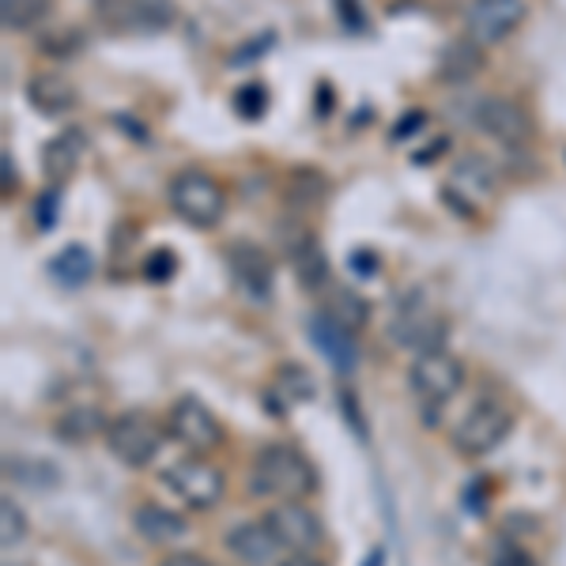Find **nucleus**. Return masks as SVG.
I'll return each mask as SVG.
<instances>
[{
  "mask_svg": "<svg viewBox=\"0 0 566 566\" xmlns=\"http://www.w3.org/2000/svg\"><path fill=\"white\" fill-rule=\"evenodd\" d=\"M317 488L314 464L295 446H264L250 464V495L258 499H303Z\"/></svg>",
  "mask_w": 566,
  "mask_h": 566,
  "instance_id": "obj_1",
  "label": "nucleus"
},
{
  "mask_svg": "<svg viewBox=\"0 0 566 566\" xmlns=\"http://www.w3.org/2000/svg\"><path fill=\"white\" fill-rule=\"evenodd\" d=\"M389 336L397 348L405 352H438L446 340V317L438 314V306L427 298V291H412V295L400 298L397 314L389 322Z\"/></svg>",
  "mask_w": 566,
  "mask_h": 566,
  "instance_id": "obj_2",
  "label": "nucleus"
},
{
  "mask_svg": "<svg viewBox=\"0 0 566 566\" xmlns=\"http://www.w3.org/2000/svg\"><path fill=\"white\" fill-rule=\"evenodd\" d=\"M170 208H175L189 227L212 231L219 219H223L227 193L208 170L189 167V170H178L175 181H170Z\"/></svg>",
  "mask_w": 566,
  "mask_h": 566,
  "instance_id": "obj_3",
  "label": "nucleus"
},
{
  "mask_svg": "<svg viewBox=\"0 0 566 566\" xmlns=\"http://www.w3.org/2000/svg\"><path fill=\"white\" fill-rule=\"evenodd\" d=\"M510 431H514V412L502 400H480L458 423L453 446H458L464 458H483V453L499 450Z\"/></svg>",
  "mask_w": 566,
  "mask_h": 566,
  "instance_id": "obj_4",
  "label": "nucleus"
},
{
  "mask_svg": "<svg viewBox=\"0 0 566 566\" xmlns=\"http://www.w3.org/2000/svg\"><path fill=\"white\" fill-rule=\"evenodd\" d=\"M106 446L122 464H129V469H144V464H151L155 453H159L163 427L155 423L148 412H122L117 419H109Z\"/></svg>",
  "mask_w": 566,
  "mask_h": 566,
  "instance_id": "obj_5",
  "label": "nucleus"
},
{
  "mask_svg": "<svg viewBox=\"0 0 566 566\" xmlns=\"http://www.w3.org/2000/svg\"><path fill=\"white\" fill-rule=\"evenodd\" d=\"M408 381H412V392L423 405H446V400L464 386V367L458 355H450L446 348L423 352V355H416L412 370H408Z\"/></svg>",
  "mask_w": 566,
  "mask_h": 566,
  "instance_id": "obj_6",
  "label": "nucleus"
},
{
  "mask_svg": "<svg viewBox=\"0 0 566 566\" xmlns=\"http://www.w3.org/2000/svg\"><path fill=\"white\" fill-rule=\"evenodd\" d=\"M528 15V4L525 0H472L464 8V31L476 45H499L506 42L517 27L525 23Z\"/></svg>",
  "mask_w": 566,
  "mask_h": 566,
  "instance_id": "obj_7",
  "label": "nucleus"
},
{
  "mask_svg": "<svg viewBox=\"0 0 566 566\" xmlns=\"http://www.w3.org/2000/svg\"><path fill=\"white\" fill-rule=\"evenodd\" d=\"M163 483H167L189 510H212L216 502L223 499V488H227L223 472L200 458H186V461L170 464Z\"/></svg>",
  "mask_w": 566,
  "mask_h": 566,
  "instance_id": "obj_8",
  "label": "nucleus"
},
{
  "mask_svg": "<svg viewBox=\"0 0 566 566\" xmlns=\"http://www.w3.org/2000/svg\"><path fill=\"white\" fill-rule=\"evenodd\" d=\"M170 438L193 453H212L223 446V423H219L205 400L181 397L178 405L170 408Z\"/></svg>",
  "mask_w": 566,
  "mask_h": 566,
  "instance_id": "obj_9",
  "label": "nucleus"
},
{
  "mask_svg": "<svg viewBox=\"0 0 566 566\" xmlns=\"http://www.w3.org/2000/svg\"><path fill=\"white\" fill-rule=\"evenodd\" d=\"M227 269H231V280L239 283L242 295L253 298V303H269L272 291H276V264L261 245L234 242L227 250Z\"/></svg>",
  "mask_w": 566,
  "mask_h": 566,
  "instance_id": "obj_10",
  "label": "nucleus"
},
{
  "mask_svg": "<svg viewBox=\"0 0 566 566\" xmlns=\"http://www.w3.org/2000/svg\"><path fill=\"white\" fill-rule=\"evenodd\" d=\"M269 528L276 533V541L287 547V552H314L322 544V517L314 514L310 506H303L298 499H287L280 506L269 510Z\"/></svg>",
  "mask_w": 566,
  "mask_h": 566,
  "instance_id": "obj_11",
  "label": "nucleus"
},
{
  "mask_svg": "<svg viewBox=\"0 0 566 566\" xmlns=\"http://www.w3.org/2000/svg\"><path fill=\"white\" fill-rule=\"evenodd\" d=\"M472 122L499 144H525L533 136V122L514 98H480Z\"/></svg>",
  "mask_w": 566,
  "mask_h": 566,
  "instance_id": "obj_12",
  "label": "nucleus"
},
{
  "mask_svg": "<svg viewBox=\"0 0 566 566\" xmlns=\"http://www.w3.org/2000/svg\"><path fill=\"white\" fill-rule=\"evenodd\" d=\"M227 547L245 566H276L283 552V544L276 541L269 522H239L227 533Z\"/></svg>",
  "mask_w": 566,
  "mask_h": 566,
  "instance_id": "obj_13",
  "label": "nucleus"
},
{
  "mask_svg": "<svg viewBox=\"0 0 566 566\" xmlns=\"http://www.w3.org/2000/svg\"><path fill=\"white\" fill-rule=\"evenodd\" d=\"M87 151V133L84 129H65L57 133L50 144L42 148V175L53 189L65 186L69 178H76L80 163H84Z\"/></svg>",
  "mask_w": 566,
  "mask_h": 566,
  "instance_id": "obj_14",
  "label": "nucleus"
},
{
  "mask_svg": "<svg viewBox=\"0 0 566 566\" xmlns=\"http://www.w3.org/2000/svg\"><path fill=\"white\" fill-rule=\"evenodd\" d=\"M27 103L45 117H65L69 109L80 103V95H76V87H72V80L61 76V72H39V76L27 84Z\"/></svg>",
  "mask_w": 566,
  "mask_h": 566,
  "instance_id": "obj_15",
  "label": "nucleus"
},
{
  "mask_svg": "<svg viewBox=\"0 0 566 566\" xmlns=\"http://www.w3.org/2000/svg\"><path fill=\"white\" fill-rule=\"evenodd\" d=\"M133 525H136V533H140L144 541H151L159 547L178 544V541H186V536H189L186 517H181L178 510L159 506V502H144V506L133 514Z\"/></svg>",
  "mask_w": 566,
  "mask_h": 566,
  "instance_id": "obj_16",
  "label": "nucleus"
},
{
  "mask_svg": "<svg viewBox=\"0 0 566 566\" xmlns=\"http://www.w3.org/2000/svg\"><path fill=\"white\" fill-rule=\"evenodd\" d=\"M53 431H57L61 442L84 446V442H91V438H98V434L109 431V419H106V412L98 405H91V400H80V405H69L65 412L57 416Z\"/></svg>",
  "mask_w": 566,
  "mask_h": 566,
  "instance_id": "obj_17",
  "label": "nucleus"
},
{
  "mask_svg": "<svg viewBox=\"0 0 566 566\" xmlns=\"http://www.w3.org/2000/svg\"><path fill=\"white\" fill-rule=\"evenodd\" d=\"M310 336H314V344L322 348V355L336 370L348 374L355 367V359H359V355H355V344H352V333L344 325H336L328 314L310 317Z\"/></svg>",
  "mask_w": 566,
  "mask_h": 566,
  "instance_id": "obj_18",
  "label": "nucleus"
},
{
  "mask_svg": "<svg viewBox=\"0 0 566 566\" xmlns=\"http://www.w3.org/2000/svg\"><path fill=\"white\" fill-rule=\"evenodd\" d=\"M114 20L125 31H163L175 20V4L170 0H117Z\"/></svg>",
  "mask_w": 566,
  "mask_h": 566,
  "instance_id": "obj_19",
  "label": "nucleus"
},
{
  "mask_svg": "<svg viewBox=\"0 0 566 566\" xmlns=\"http://www.w3.org/2000/svg\"><path fill=\"white\" fill-rule=\"evenodd\" d=\"M483 45H476L472 39H458L450 42L442 50V61H438V72H442V80H450V84H464V80L480 76L483 72Z\"/></svg>",
  "mask_w": 566,
  "mask_h": 566,
  "instance_id": "obj_20",
  "label": "nucleus"
},
{
  "mask_svg": "<svg viewBox=\"0 0 566 566\" xmlns=\"http://www.w3.org/2000/svg\"><path fill=\"white\" fill-rule=\"evenodd\" d=\"M50 276L61 287H84L95 276V253L87 245H65V250H57L50 258Z\"/></svg>",
  "mask_w": 566,
  "mask_h": 566,
  "instance_id": "obj_21",
  "label": "nucleus"
},
{
  "mask_svg": "<svg viewBox=\"0 0 566 566\" xmlns=\"http://www.w3.org/2000/svg\"><path fill=\"white\" fill-rule=\"evenodd\" d=\"M322 314H328L336 325L348 328V333H359V328L370 322V303L359 295V291L336 287V291H328V303H325Z\"/></svg>",
  "mask_w": 566,
  "mask_h": 566,
  "instance_id": "obj_22",
  "label": "nucleus"
},
{
  "mask_svg": "<svg viewBox=\"0 0 566 566\" xmlns=\"http://www.w3.org/2000/svg\"><path fill=\"white\" fill-rule=\"evenodd\" d=\"M291 264H295V276L306 291H322L328 283V261L314 239H298L291 245Z\"/></svg>",
  "mask_w": 566,
  "mask_h": 566,
  "instance_id": "obj_23",
  "label": "nucleus"
},
{
  "mask_svg": "<svg viewBox=\"0 0 566 566\" xmlns=\"http://www.w3.org/2000/svg\"><path fill=\"white\" fill-rule=\"evenodd\" d=\"M0 8H4V27H8V31H27V27L45 20V12H50V0H0Z\"/></svg>",
  "mask_w": 566,
  "mask_h": 566,
  "instance_id": "obj_24",
  "label": "nucleus"
},
{
  "mask_svg": "<svg viewBox=\"0 0 566 566\" xmlns=\"http://www.w3.org/2000/svg\"><path fill=\"white\" fill-rule=\"evenodd\" d=\"M0 517H4V528H0V544H4V552H12V547L27 536V517H23V510L12 502V495L0 499Z\"/></svg>",
  "mask_w": 566,
  "mask_h": 566,
  "instance_id": "obj_25",
  "label": "nucleus"
},
{
  "mask_svg": "<svg viewBox=\"0 0 566 566\" xmlns=\"http://www.w3.org/2000/svg\"><path fill=\"white\" fill-rule=\"evenodd\" d=\"M280 389L287 400H310L314 397V378L306 374V367L291 363V367H280Z\"/></svg>",
  "mask_w": 566,
  "mask_h": 566,
  "instance_id": "obj_26",
  "label": "nucleus"
},
{
  "mask_svg": "<svg viewBox=\"0 0 566 566\" xmlns=\"http://www.w3.org/2000/svg\"><path fill=\"white\" fill-rule=\"evenodd\" d=\"M140 272H144V280H151V283H167L178 272L175 250H151L148 258H144V269Z\"/></svg>",
  "mask_w": 566,
  "mask_h": 566,
  "instance_id": "obj_27",
  "label": "nucleus"
},
{
  "mask_svg": "<svg viewBox=\"0 0 566 566\" xmlns=\"http://www.w3.org/2000/svg\"><path fill=\"white\" fill-rule=\"evenodd\" d=\"M264 106H269V91L261 84H245L234 91V109H239L242 117H261Z\"/></svg>",
  "mask_w": 566,
  "mask_h": 566,
  "instance_id": "obj_28",
  "label": "nucleus"
},
{
  "mask_svg": "<svg viewBox=\"0 0 566 566\" xmlns=\"http://www.w3.org/2000/svg\"><path fill=\"white\" fill-rule=\"evenodd\" d=\"M491 566H536V559L517 544H499L495 555H491Z\"/></svg>",
  "mask_w": 566,
  "mask_h": 566,
  "instance_id": "obj_29",
  "label": "nucleus"
},
{
  "mask_svg": "<svg viewBox=\"0 0 566 566\" xmlns=\"http://www.w3.org/2000/svg\"><path fill=\"white\" fill-rule=\"evenodd\" d=\"M53 219H57V189H50V193L39 200V227L42 231H50Z\"/></svg>",
  "mask_w": 566,
  "mask_h": 566,
  "instance_id": "obj_30",
  "label": "nucleus"
},
{
  "mask_svg": "<svg viewBox=\"0 0 566 566\" xmlns=\"http://www.w3.org/2000/svg\"><path fill=\"white\" fill-rule=\"evenodd\" d=\"M159 566H216V563L205 559V555H197V552H175V555H167Z\"/></svg>",
  "mask_w": 566,
  "mask_h": 566,
  "instance_id": "obj_31",
  "label": "nucleus"
},
{
  "mask_svg": "<svg viewBox=\"0 0 566 566\" xmlns=\"http://www.w3.org/2000/svg\"><path fill=\"white\" fill-rule=\"evenodd\" d=\"M276 566H328V563L314 552H291V555H283Z\"/></svg>",
  "mask_w": 566,
  "mask_h": 566,
  "instance_id": "obj_32",
  "label": "nucleus"
},
{
  "mask_svg": "<svg viewBox=\"0 0 566 566\" xmlns=\"http://www.w3.org/2000/svg\"><path fill=\"white\" fill-rule=\"evenodd\" d=\"M352 264L363 272V276H367V272H378V253H370V250H355Z\"/></svg>",
  "mask_w": 566,
  "mask_h": 566,
  "instance_id": "obj_33",
  "label": "nucleus"
},
{
  "mask_svg": "<svg viewBox=\"0 0 566 566\" xmlns=\"http://www.w3.org/2000/svg\"><path fill=\"white\" fill-rule=\"evenodd\" d=\"M0 170H4V197L15 189V181H20V175H15V163H12V155H0Z\"/></svg>",
  "mask_w": 566,
  "mask_h": 566,
  "instance_id": "obj_34",
  "label": "nucleus"
},
{
  "mask_svg": "<svg viewBox=\"0 0 566 566\" xmlns=\"http://www.w3.org/2000/svg\"><path fill=\"white\" fill-rule=\"evenodd\" d=\"M381 563H386V555H381V552H370V559H367V566H381Z\"/></svg>",
  "mask_w": 566,
  "mask_h": 566,
  "instance_id": "obj_35",
  "label": "nucleus"
}]
</instances>
